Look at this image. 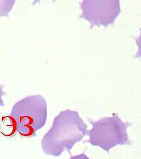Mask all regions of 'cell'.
I'll return each instance as SVG.
<instances>
[{
    "mask_svg": "<svg viewBox=\"0 0 141 159\" xmlns=\"http://www.w3.org/2000/svg\"><path fill=\"white\" fill-rule=\"evenodd\" d=\"M87 134V125L77 111H61L54 120L51 129L41 140V148L47 155L58 157L82 140Z\"/></svg>",
    "mask_w": 141,
    "mask_h": 159,
    "instance_id": "cell-1",
    "label": "cell"
},
{
    "mask_svg": "<svg viewBox=\"0 0 141 159\" xmlns=\"http://www.w3.org/2000/svg\"><path fill=\"white\" fill-rule=\"evenodd\" d=\"M11 115L17 120L18 132L21 136H35L46 123V102L40 95L27 97L13 106Z\"/></svg>",
    "mask_w": 141,
    "mask_h": 159,
    "instance_id": "cell-2",
    "label": "cell"
},
{
    "mask_svg": "<svg viewBox=\"0 0 141 159\" xmlns=\"http://www.w3.org/2000/svg\"><path fill=\"white\" fill-rule=\"evenodd\" d=\"M92 128L89 132L88 142L109 153L111 148L119 145H130L127 129L130 124L124 122L117 114L97 121H90Z\"/></svg>",
    "mask_w": 141,
    "mask_h": 159,
    "instance_id": "cell-3",
    "label": "cell"
},
{
    "mask_svg": "<svg viewBox=\"0 0 141 159\" xmlns=\"http://www.w3.org/2000/svg\"><path fill=\"white\" fill-rule=\"evenodd\" d=\"M83 18L92 25L104 26L114 23L121 12L120 2L118 0H85L81 4Z\"/></svg>",
    "mask_w": 141,
    "mask_h": 159,
    "instance_id": "cell-4",
    "label": "cell"
},
{
    "mask_svg": "<svg viewBox=\"0 0 141 159\" xmlns=\"http://www.w3.org/2000/svg\"><path fill=\"white\" fill-rule=\"evenodd\" d=\"M18 132L16 119L12 115L2 116L0 120V133L6 137L14 136Z\"/></svg>",
    "mask_w": 141,
    "mask_h": 159,
    "instance_id": "cell-5",
    "label": "cell"
},
{
    "mask_svg": "<svg viewBox=\"0 0 141 159\" xmlns=\"http://www.w3.org/2000/svg\"><path fill=\"white\" fill-rule=\"evenodd\" d=\"M14 3L15 1H0V17L8 16Z\"/></svg>",
    "mask_w": 141,
    "mask_h": 159,
    "instance_id": "cell-6",
    "label": "cell"
},
{
    "mask_svg": "<svg viewBox=\"0 0 141 159\" xmlns=\"http://www.w3.org/2000/svg\"><path fill=\"white\" fill-rule=\"evenodd\" d=\"M6 94V93L2 90V86H0V107L4 106L5 104L2 99V97Z\"/></svg>",
    "mask_w": 141,
    "mask_h": 159,
    "instance_id": "cell-7",
    "label": "cell"
},
{
    "mask_svg": "<svg viewBox=\"0 0 141 159\" xmlns=\"http://www.w3.org/2000/svg\"><path fill=\"white\" fill-rule=\"evenodd\" d=\"M69 159H90L85 154L82 153L72 156Z\"/></svg>",
    "mask_w": 141,
    "mask_h": 159,
    "instance_id": "cell-8",
    "label": "cell"
}]
</instances>
